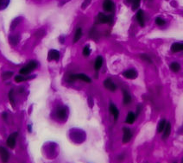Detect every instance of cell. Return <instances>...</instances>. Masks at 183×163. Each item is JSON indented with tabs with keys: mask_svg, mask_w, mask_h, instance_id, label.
<instances>
[{
	"mask_svg": "<svg viewBox=\"0 0 183 163\" xmlns=\"http://www.w3.org/2000/svg\"><path fill=\"white\" fill-rule=\"evenodd\" d=\"M36 67H37V63L36 61H32L29 63H28L26 66H24L23 68H22L21 70H20V74L22 75H27L29 73L33 72L35 69L36 68Z\"/></svg>",
	"mask_w": 183,
	"mask_h": 163,
	"instance_id": "1",
	"label": "cell"
},
{
	"mask_svg": "<svg viewBox=\"0 0 183 163\" xmlns=\"http://www.w3.org/2000/svg\"><path fill=\"white\" fill-rule=\"evenodd\" d=\"M97 20V23H110L112 22V17L111 16H107L104 13H98Z\"/></svg>",
	"mask_w": 183,
	"mask_h": 163,
	"instance_id": "2",
	"label": "cell"
},
{
	"mask_svg": "<svg viewBox=\"0 0 183 163\" xmlns=\"http://www.w3.org/2000/svg\"><path fill=\"white\" fill-rule=\"evenodd\" d=\"M123 133H124V136H123V142H124V143H128V142L131 140V137H132V133L130 131V129L126 128V127H124V128H123Z\"/></svg>",
	"mask_w": 183,
	"mask_h": 163,
	"instance_id": "3",
	"label": "cell"
},
{
	"mask_svg": "<svg viewBox=\"0 0 183 163\" xmlns=\"http://www.w3.org/2000/svg\"><path fill=\"white\" fill-rule=\"evenodd\" d=\"M18 136V133H13L11 134L10 137H8L7 139V146L11 148H14L15 146H16V137Z\"/></svg>",
	"mask_w": 183,
	"mask_h": 163,
	"instance_id": "4",
	"label": "cell"
},
{
	"mask_svg": "<svg viewBox=\"0 0 183 163\" xmlns=\"http://www.w3.org/2000/svg\"><path fill=\"white\" fill-rule=\"evenodd\" d=\"M103 9L105 12H112L114 10V3L112 0H104Z\"/></svg>",
	"mask_w": 183,
	"mask_h": 163,
	"instance_id": "5",
	"label": "cell"
},
{
	"mask_svg": "<svg viewBox=\"0 0 183 163\" xmlns=\"http://www.w3.org/2000/svg\"><path fill=\"white\" fill-rule=\"evenodd\" d=\"M71 79H81L84 82H86V83H91V79L84 74H73L71 76Z\"/></svg>",
	"mask_w": 183,
	"mask_h": 163,
	"instance_id": "6",
	"label": "cell"
},
{
	"mask_svg": "<svg viewBox=\"0 0 183 163\" xmlns=\"http://www.w3.org/2000/svg\"><path fill=\"white\" fill-rule=\"evenodd\" d=\"M123 75L126 79H135L137 78V72L134 69H129V70H126L123 74Z\"/></svg>",
	"mask_w": 183,
	"mask_h": 163,
	"instance_id": "7",
	"label": "cell"
},
{
	"mask_svg": "<svg viewBox=\"0 0 183 163\" xmlns=\"http://www.w3.org/2000/svg\"><path fill=\"white\" fill-rule=\"evenodd\" d=\"M104 85H105V87L106 89L111 91V92H115L116 89H117L116 85L113 83V81L111 79H105V81H104Z\"/></svg>",
	"mask_w": 183,
	"mask_h": 163,
	"instance_id": "8",
	"label": "cell"
},
{
	"mask_svg": "<svg viewBox=\"0 0 183 163\" xmlns=\"http://www.w3.org/2000/svg\"><path fill=\"white\" fill-rule=\"evenodd\" d=\"M0 158L4 163H6L9 160V153L4 147H0Z\"/></svg>",
	"mask_w": 183,
	"mask_h": 163,
	"instance_id": "9",
	"label": "cell"
},
{
	"mask_svg": "<svg viewBox=\"0 0 183 163\" xmlns=\"http://www.w3.org/2000/svg\"><path fill=\"white\" fill-rule=\"evenodd\" d=\"M48 59L49 61H58L60 59V53L54 49L50 50L48 54Z\"/></svg>",
	"mask_w": 183,
	"mask_h": 163,
	"instance_id": "10",
	"label": "cell"
},
{
	"mask_svg": "<svg viewBox=\"0 0 183 163\" xmlns=\"http://www.w3.org/2000/svg\"><path fill=\"white\" fill-rule=\"evenodd\" d=\"M171 123L169 122H167V124H166V127L164 129V130L162 131V139H167V137H169L170 134H171Z\"/></svg>",
	"mask_w": 183,
	"mask_h": 163,
	"instance_id": "11",
	"label": "cell"
},
{
	"mask_svg": "<svg viewBox=\"0 0 183 163\" xmlns=\"http://www.w3.org/2000/svg\"><path fill=\"white\" fill-rule=\"evenodd\" d=\"M136 19H137V22L138 23L140 24L141 27L144 26L145 23H144V12L143 10H139L136 13Z\"/></svg>",
	"mask_w": 183,
	"mask_h": 163,
	"instance_id": "12",
	"label": "cell"
},
{
	"mask_svg": "<svg viewBox=\"0 0 183 163\" xmlns=\"http://www.w3.org/2000/svg\"><path fill=\"white\" fill-rule=\"evenodd\" d=\"M56 114H57V116L58 118L60 119V120H64L67 118V111H66V108H63V107H59L58 110L56 111Z\"/></svg>",
	"mask_w": 183,
	"mask_h": 163,
	"instance_id": "13",
	"label": "cell"
},
{
	"mask_svg": "<svg viewBox=\"0 0 183 163\" xmlns=\"http://www.w3.org/2000/svg\"><path fill=\"white\" fill-rule=\"evenodd\" d=\"M109 110H110V112L112 113V115L114 116V119L117 120L119 118V111L118 110V108L116 107V105H113V104H111L110 105V107H109Z\"/></svg>",
	"mask_w": 183,
	"mask_h": 163,
	"instance_id": "14",
	"label": "cell"
},
{
	"mask_svg": "<svg viewBox=\"0 0 183 163\" xmlns=\"http://www.w3.org/2000/svg\"><path fill=\"white\" fill-rule=\"evenodd\" d=\"M171 51L173 53H177L180 51H183V43L174 42L171 46Z\"/></svg>",
	"mask_w": 183,
	"mask_h": 163,
	"instance_id": "15",
	"label": "cell"
},
{
	"mask_svg": "<svg viewBox=\"0 0 183 163\" xmlns=\"http://www.w3.org/2000/svg\"><path fill=\"white\" fill-rule=\"evenodd\" d=\"M136 120V115L133 112H129L126 116V119H125V123L128 124H132Z\"/></svg>",
	"mask_w": 183,
	"mask_h": 163,
	"instance_id": "16",
	"label": "cell"
},
{
	"mask_svg": "<svg viewBox=\"0 0 183 163\" xmlns=\"http://www.w3.org/2000/svg\"><path fill=\"white\" fill-rule=\"evenodd\" d=\"M103 66V58L101 56H98L95 60V63H94V68L96 71L99 70L102 68Z\"/></svg>",
	"mask_w": 183,
	"mask_h": 163,
	"instance_id": "17",
	"label": "cell"
},
{
	"mask_svg": "<svg viewBox=\"0 0 183 163\" xmlns=\"http://www.w3.org/2000/svg\"><path fill=\"white\" fill-rule=\"evenodd\" d=\"M123 93H124V105H129L131 102V96L125 90H123Z\"/></svg>",
	"mask_w": 183,
	"mask_h": 163,
	"instance_id": "18",
	"label": "cell"
},
{
	"mask_svg": "<svg viewBox=\"0 0 183 163\" xmlns=\"http://www.w3.org/2000/svg\"><path fill=\"white\" fill-rule=\"evenodd\" d=\"M166 124H167V122L165 119H162L161 121L159 122L158 123V126H157V132L158 133H162V131L164 130L165 127H166Z\"/></svg>",
	"mask_w": 183,
	"mask_h": 163,
	"instance_id": "19",
	"label": "cell"
},
{
	"mask_svg": "<svg viewBox=\"0 0 183 163\" xmlns=\"http://www.w3.org/2000/svg\"><path fill=\"white\" fill-rule=\"evenodd\" d=\"M170 69L172 70L174 73H178L180 71V69H181V66L177 62H173V63L170 64Z\"/></svg>",
	"mask_w": 183,
	"mask_h": 163,
	"instance_id": "20",
	"label": "cell"
},
{
	"mask_svg": "<svg viewBox=\"0 0 183 163\" xmlns=\"http://www.w3.org/2000/svg\"><path fill=\"white\" fill-rule=\"evenodd\" d=\"M81 36H82V29H81V28H79V29H77L75 35H74V42H77L78 41H80Z\"/></svg>",
	"mask_w": 183,
	"mask_h": 163,
	"instance_id": "21",
	"label": "cell"
},
{
	"mask_svg": "<svg viewBox=\"0 0 183 163\" xmlns=\"http://www.w3.org/2000/svg\"><path fill=\"white\" fill-rule=\"evenodd\" d=\"M10 4V0H0V10L5 9Z\"/></svg>",
	"mask_w": 183,
	"mask_h": 163,
	"instance_id": "22",
	"label": "cell"
},
{
	"mask_svg": "<svg viewBox=\"0 0 183 163\" xmlns=\"http://www.w3.org/2000/svg\"><path fill=\"white\" fill-rule=\"evenodd\" d=\"M156 23L158 26H164L166 24V21L163 18H162V17H156Z\"/></svg>",
	"mask_w": 183,
	"mask_h": 163,
	"instance_id": "23",
	"label": "cell"
},
{
	"mask_svg": "<svg viewBox=\"0 0 183 163\" xmlns=\"http://www.w3.org/2000/svg\"><path fill=\"white\" fill-rule=\"evenodd\" d=\"M140 3L141 0H133V2H132V10L133 11L137 10L139 8V6H140Z\"/></svg>",
	"mask_w": 183,
	"mask_h": 163,
	"instance_id": "24",
	"label": "cell"
},
{
	"mask_svg": "<svg viewBox=\"0 0 183 163\" xmlns=\"http://www.w3.org/2000/svg\"><path fill=\"white\" fill-rule=\"evenodd\" d=\"M90 53H91V50H90V47H89V45H86L84 47V49H83V55L84 56H89L90 55Z\"/></svg>",
	"mask_w": 183,
	"mask_h": 163,
	"instance_id": "25",
	"label": "cell"
},
{
	"mask_svg": "<svg viewBox=\"0 0 183 163\" xmlns=\"http://www.w3.org/2000/svg\"><path fill=\"white\" fill-rule=\"evenodd\" d=\"M29 79H30V78H25V77H23L22 75H16L15 77V81L16 82H22V81H25V80H27Z\"/></svg>",
	"mask_w": 183,
	"mask_h": 163,
	"instance_id": "26",
	"label": "cell"
},
{
	"mask_svg": "<svg viewBox=\"0 0 183 163\" xmlns=\"http://www.w3.org/2000/svg\"><path fill=\"white\" fill-rule=\"evenodd\" d=\"M140 57L143 61H145L146 62H149V63H152V61H151V59L149 57V55H147L145 54H141Z\"/></svg>",
	"mask_w": 183,
	"mask_h": 163,
	"instance_id": "27",
	"label": "cell"
},
{
	"mask_svg": "<svg viewBox=\"0 0 183 163\" xmlns=\"http://www.w3.org/2000/svg\"><path fill=\"white\" fill-rule=\"evenodd\" d=\"M12 75H13V73H12V72H5V73L3 74V79H10Z\"/></svg>",
	"mask_w": 183,
	"mask_h": 163,
	"instance_id": "28",
	"label": "cell"
},
{
	"mask_svg": "<svg viewBox=\"0 0 183 163\" xmlns=\"http://www.w3.org/2000/svg\"><path fill=\"white\" fill-rule=\"evenodd\" d=\"M13 90H11V92H9V99H10V101H11V103L12 105H14V98H13Z\"/></svg>",
	"mask_w": 183,
	"mask_h": 163,
	"instance_id": "29",
	"label": "cell"
},
{
	"mask_svg": "<svg viewBox=\"0 0 183 163\" xmlns=\"http://www.w3.org/2000/svg\"><path fill=\"white\" fill-rule=\"evenodd\" d=\"M90 3H91V0H85L84 3L82 4V9H86V7L89 5Z\"/></svg>",
	"mask_w": 183,
	"mask_h": 163,
	"instance_id": "30",
	"label": "cell"
},
{
	"mask_svg": "<svg viewBox=\"0 0 183 163\" xmlns=\"http://www.w3.org/2000/svg\"><path fill=\"white\" fill-rule=\"evenodd\" d=\"M132 2H133V0H126V4H127V3H128V4H129V3H132Z\"/></svg>",
	"mask_w": 183,
	"mask_h": 163,
	"instance_id": "31",
	"label": "cell"
},
{
	"mask_svg": "<svg viewBox=\"0 0 183 163\" xmlns=\"http://www.w3.org/2000/svg\"><path fill=\"white\" fill-rule=\"evenodd\" d=\"M181 163H183V158L181 159Z\"/></svg>",
	"mask_w": 183,
	"mask_h": 163,
	"instance_id": "32",
	"label": "cell"
},
{
	"mask_svg": "<svg viewBox=\"0 0 183 163\" xmlns=\"http://www.w3.org/2000/svg\"><path fill=\"white\" fill-rule=\"evenodd\" d=\"M173 163H177V161H174V162H173Z\"/></svg>",
	"mask_w": 183,
	"mask_h": 163,
	"instance_id": "33",
	"label": "cell"
}]
</instances>
